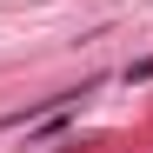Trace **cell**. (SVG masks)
<instances>
[{"label": "cell", "instance_id": "cell-1", "mask_svg": "<svg viewBox=\"0 0 153 153\" xmlns=\"http://www.w3.org/2000/svg\"><path fill=\"white\" fill-rule=\"evenodd\" d=\"M80 93H93V80H87V87H60V93H40V100H27V107L0 113V133H13V126H33V120H47V113H60V107H73Z\"/></svg>", "mask_w": 153, "mask_h": 153}]
</instances>
